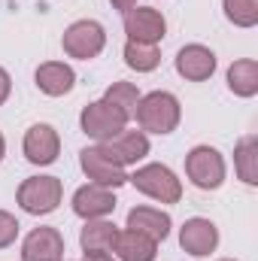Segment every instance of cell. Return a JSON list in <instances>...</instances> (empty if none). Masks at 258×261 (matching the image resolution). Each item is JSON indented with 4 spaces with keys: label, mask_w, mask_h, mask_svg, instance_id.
I'll use <instances>...</instances> for the list:
<instances>
[{
    "label": "cell",
    "mask_w": 258,
    "mask_h": 261,
    "mask_svg": "<svg viewBox=\"0 0 258 261\" xmlns=\"http://www.w3.org/2000/svg\"><path fill=\"white\" fill-rule=\"evenodd\" d=\"M134 116H137V125L143 130L170 134V130H176V125H179L183 110H179V100L170 91H152V94L140 97Z\"/></svg>",
    "instance_id": "6da1fadb"
},
{
    "label": "cell",
    "mask_w": 258,
    "mask_h": 261,
    "mask_svg": "<svg viewBox=\"0 0 258 261\" xmlns=\"http://www.w3.org/2000/svg\"><path fill=\"white\" fill-rule=\"evenodd\" d=\"M61 197H64V186H61L58 176H31V179H24V182L18 186L15 200H18V206H21L24 213H31V216H46V213L58 210Z\"/></svg>",
    "instance_id": "7a4b0ae2"
},
{
    "label": "cell",
    "mask_w": 258,
    "mask_h": 261,
    "mask_svg": "<svg viewBox=\"0 0 258 261\" xmlns=\"http://www.w3.org/2000/svg\"><path fill=\"white\" fill-rule=\"evenodd\" d=\"M128 179L137 186V192L149 195L152 200H161V203H176L183 197V182L164 164H146Z\"/></svg>",
    "instance_id": "3957f363"
},
{
    "label": "cell",
    "mask_w": 258,
    "mask_h": 261,
    "mask_svg": "<svg viewBox=\"0 0 258 261\" xmlns=\"http://www.w3.org/2000/svg\"><path fill=\"white\" fill-rule=\"evenodd\" d=\"M186 173L197 189L213 192L225 182V158L213 146H194L186 155Z\"/></svg>",
    "instance_id": "277c9868"
},
{
    "label": "cell",
    "mask_w": 258,
    "mask_h": 261,
    "mask_svg": "<svg viewBox=\"0 0 258 261\" xmlns=\"http://www.w3.org/2000/svg\"><path fill=\"white\" fill-rule=\"evenodd\" d=\"M64 52L70 58H79V61H88V58H97L107 46V34L97 21L91 18H82V21H73L64 31V40H61Z\"/></svg>",
    "instance_id": "5b68a950"
},
{
    "label": "cell",
    "mask_w": 258,
    "mask_h": 261,
    "mask_svg": "<svg viewBox=\"0 0 258 261\" xmlns=\"http://www.w3.org/2000/svg\"><path fill=\"white\" fill-rule=\"evenodd\" d=\"M79 125H82V130H85L91 140L104 143V140H113V137H119V134L125 130L128 116L119 113L116 107H110L107 100H97V103H88V107L82 110Z\"/></svg>",
    "instance_id": "8992f818"
},
{
    "label": "cell",
    "mask_w": 258,
    "mask_h": 261,
    "mask_svg": "<svg viewBox=\"0 0 258 261\" xmlns=\"http://www.w3.org/2000/svg\"><path fill=\"white\" fill-rule=\"evenodd\" d=\"M164 31H167V21L152 6H140V9H128L125 12V34L134 43H152V46H158L164 40Z\"/></svg>",
    "instance_id": "52a82bcc"
},
{
    "label": "cell",
    "mask_w": 258,
    "mask_h": 261,
    "mask_svg": "<svg viewBox=\"0 0 258 261\" xmlns=\"http://www.w3.org/2000/svg\"><path fill=\"white\" fill-rule=\"evenodd\" d=\"M97 149L119 167H128V164H137L140 158L149 155V140L143 130H122L119 137L113 140H104L97 143Z\"/></svg>",
    "instance_id": "ba28073f"
},
{
    "label": "cell",
    "mask_w": 258,
    "mask_h": 261,
    "mask_svg": "<svg viewBox=\"0 0 258 261\" xmlns=\"http://www.w3.org/2000/svg\"><path fill=\"white\" fill-rule=\"evenodd\" d=\"M79 164H82L85 176H88L94 186H104V189H119V186H125V182H128L125 167L113 164V161H110V158L97 149V146L82 149V152H79Z\"/></svg>",
    "instance_id": "9c48e42d"
},
{
    "label": "cell",
    "mask_w": 258,
    "mask_h": 261,
    "mask_svg": "<svg viewBox=\"0 0 258 261\" xmlns=\"http://www.w3.org/2000/svg\"><path fill=\"white\" fill-rule=\"evenodd\" d=\"M64 237L58 228H34L21 243V261H61Z\"/></svg>",
    "instance_id": "30bf717a"
},
{
    "label": "cell",
    "mask_w": 258,
    "mask_h": 261,
    "mask_svg": "<svg viewBox=\"0 0 258 261\" xmlns=\"http://www.w3.org/2000/svg\"><path fill=\"white\" fill-rule=\"evenodd\" d=\"M61 152V140H58V130L52 125H34V128L24 134V158L31 164H52Z\"/></svg>",
    "instance_id": "8fae6325"
},
{
    "label": "cell",
    "mask_w": 258,
    "mask_h": 261,
    "mask_svg": "<svg viewBox=\"0 0 258 261\" xmlns=\"http://www.w3.org/2000/svg\"><path fill=\"white\" fill-rule=\"evenodd\" d=\"M179 246L189 252V255H210L216 246H219V228L210 222V219H189L179 231Z\"/></svg>",
    "instance_id": "7c38bea8"
},
{
    "label": "cell",
    "mask_w": 258,
    "mask_h": 261,
    "mask_svg": "<svg viewBox=\"0 0 258 261\" xmlns=\"http://www.w3.org/2000/svg\"><path fill=\"white\" fill-rule=\"evenodd\" d=\"M116 210V197L110 189H104V186H82L76 195H73V213L76 216H82L85 222L88 219H104V216H110Z\"/></svg>",
    "instance_id": "4fadbf2b"
},
{
    "label": "cell",
    "mask_w": 258,
    "mask_h": 261,
    "mask_svg": "<svg viewBox=\"0 0 258 261\" xmlns=\"http://www.w3.org/2000/svg\"><path fill=\"white\" fill-rule=\"evenodd\" d=\"M213 70H216V55H213L207 46L192 43V46L179 49V55H176V73H179L183 79H189V82H203V79L213 76Z\"/></svg>",
    "instance_id": "5bb4252c"
},
{
    "label": "cell",
    "mask_w": 258,
    "mask_h": 261,
    "mask_svg": "<svg viewBox=\"0 0 258 261\" xmlns=\"http://www.w3.org/2000/svg\"><path fill=\"white\" fill-rule=\"evenodd\" d=\"M34 79H37V88L43 94H49V97H61V94H67L76 85V73L64 61H46V64H40Z\"/></svg>",
    "instance_id": "9a60e30c"
},
{
    "label": "cell",
    "mask_w": 258,
    "mask_h": 261,
    "mask_svg": "<svg viewBox=\"0 0 258 261\" xmlns=\"http://www.w3.org/2000/svg\"><path fill=\"white\" fill-rule=\"evenodd\" d=\"M128 228L146 234L155 243H161L170 234V216L164 210H155V206H134L128 213Z\"/></svg>",
    "instance_id": "2e32d148"
},
{
    "label": "cell",
    "mask_w": 258,
    "mask_h": 261,
    "mask_svg": "<svg viewBox=\"0 0 258 261\" xmlns=\"http://www.w3.org/2000/svg\"><path fill=\"white\" fill-rule=\"evenodd\" d=\"M113 252L122 261H155L158 243L149 240L146 234L128 228V231H119V237H116V243H113Z\"/></svg>",
    "instance_id": "e0dca14e"
},
{
    "label": "cell",
    "mask_w": 258,
    "mask_h": 261,
    "mask_svg": "<svg viewBox=\"0 0 258 261\" xmlns=\"http://www.w3.org/2000/svg\"><path fill=\"white\" fill-rule=\"evenodd\" d=\"M119 237V228L113 222H104V219H88L82 234H79V243L85 252H110L113 243Z\"/></svg>",
    "instance_id": "ac0fdd59"
},
{
    "label": "cell",
    "mask_w": 258,
    "mask_h": 261,
    "mask_svg": "<svg viewBox=\"0 0 258 261\" xmlns=\"http://www.w3.org/2000/svg\"><path fill=\"white\" fill-rule=\"evenodd\" d=\"M228 88L237 97H252L258 91V64L252 58H240L228 70Z\"/></svg>",
    "instance_id": "d6986e66"
},
{
    "label": "cell",
    "mask_w": 258,
    "mask_h": 261,
    "mask_svg": "<svg viewBox=\"0 0 258 261\" xmlns=\"http://www.w3.org/2000/svg\"><path fill=\"white\" fill-rule=\"evenodd\" d=\"M234 161H237V173L246 186H255L258 182V143L255 137H243L237 143V152H234Z\"/></svg>",
    "instance_id": "ffe728a7"
},
{
    "label": "cell",
    "mask_w": 258,
    "mask_h": 261,
    "mask_svg": "<svg viewBox=\"0 0 258 261\" xmlns=\"http://www.w3.org/2000/svg\"><path fill=\"white\" fill-rule=\"evenodd\" d=\"M125 64L131 70H137V73H149V70H155V67L161 64V52L152 43H134V40H128V46H125Z\"/></svg>",
    "instance_id": "44dd1931"
},
{
    "label": "cell",
    "mask_w": 258,
    "mask_h": 261,
    "mask_svg": "<svg viewBox=\"0 0 258 261\" xmlns=\"http://www.w3.org/2000/svg\"><path fill=\"white\" fill-rule=\"evenodd\" d=\"M104 100L131 119L134 110H137V103H140V91H137V85H131V82H113V85L107 88Z\"/></svg>",
    "instance_id": "7402d4cb"
},
{
    "label": "cell",
    "mask_w": 258,
    "mask_h": 261,
    "mask_svg": "<svg viewBox=\"0 0 258 261\" xmlns=\"http://www.w3.org/2000/svg\"><path fill=\"white\" fill-rule=\"evenodd\" d=\"M225 15L237 28L258 24V0H225Z\"/></svg>",
    "instance_id": "603a6c76"
},
{
    "label": "cell",
    "mask_w": 258,
    "mask_h": 261,
    "mask_svg": "<svg viewBox=\"0 0 258 261\" xmlns=\"http://www.w3.org/2000/svg\"><path fill=\"white\" fill-rule=\"evenodd\" d=\"M15 237H18V222H15V216L6 213V210H0V249L12 246Z\"/></svg>",
    "instance_id": "cb8c5ba5"
},
{
    "label": "cell",
    "mask_w": 258,
    "mask_h": 261,
    "mask_svg": "<svg viewBox=\"0 0 258 261\" xmlns=\"http://www.w3.org/2000/svg\"><path fill=\"white\" fill-rule=\"evenodd\" d=\"M9 91H12V79H9V73L0 67V107L6 103V97H9Z\"/></svg>",
    "instance_id": "d4e9b609"
},
{
    "label": "cell",
    "mask_w": 258,
    "mask_h": 261,
    "mask_svg": "<svg viewBox=\"0 0 258 261\" xmlns=\"http://www.w3.org/2000/svg\"><path fill=\"white\" fill-rule=\"evenodd\" d=\"M110 3H113L119 12H128V9H134V6H137V0H110Z\"/></svg>",
    "instance_id": "484cf974"
},
{
    "label": "cell",
    "mask_w": 258,
    "mask_h": 261,
    "mask_svg": "<svg viewBox=\"0 0 258 261\" xmlns=\"http://www.w3.org/2000/svg\"><path fill=\"white\" fill-rule=\"evenodd\" d=\"M85 261H116L110 252H85Z\"/></svg>",
    "instance_id": "4316f807"
},
{
    "label": "cell",
    "mask_w": 258,
    "mask_h": 261,
    "mask_svg": "<svg viewBox=\"0 0 258 261\" xmlns=\"http://www.w3.org/2000/svg\"><path fill=\"white\" fill-rule=\"evenodd\" d=\"M3 152H6V140H3V134H0V161H3Z\"/></svg>",
    "instance_id": "83f0119b"
},
{
    "label": "cell",
    "mask_w": 258,
    "mask_h": 261,
    "mask_svg": "<svg viewBox=\"0 0 258 261\" xmlns=\"http://www.w3.org/2000/svg\"><path fill=\"white\" fill-rule=\"evenodd\" d=\"M222 261H231V258H222Z\"/></svg>",
    "instance_id": "f1b7e54d"
}]
</instances>
